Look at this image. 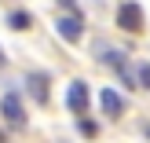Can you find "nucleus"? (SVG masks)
Returning <instances> with one entry per match:
<instances>
[{
  "label": "nucleus",
  "mask_w": 150,
  "mask_h": 143,
  "mask_svg": "<svg viewBox=\"0 0 150 143\" xmlns=\"http://www.w3.org/2000/svg\"><path fill=\"white\" fill-rule=\"evenodd\" d=\"M81 132H84V136H95V132H99V125H95L92 117H81Z\"/></svg>",
  "instance_id": "1a4fd4ad"
},
{
  "label": "nucleus",
  "mask_w": 150,
  "mask_h": 143,
  "mask_svg": "<svg viewBox=\"0 0 150 143\" xmlns=\"http://www.w3.org/2000/svg\"><path fill=\"white\" fill-rule=\"evenodd\" d=\"M0 114H4V121L11 125V129H26V107H22L18 92H4V99H0Z\"/></svg>",
  "instance_id": "f257e3e1"
},
{
  "label": "nucleus",
  "mask_w": 150,
  "mask_h": 143,
  "mask_svg": "<svg viewBox=\"0 0 150 143\" xmlns=\"http://www.w3.org/2000/svg\"><path fill=\"white\" fill-rule=\"evenodd\" d=\"M139 85H143V88H150V63H139Z\"/></svg>",
  "instance_id": "6e6552de"
},
{
  "label": "nucleus",
  "mask_w": 150,
  "mask_h": 143,
  "mask_svg": "<svg viewBox=\"0 0 150 143\" xmlns=\"http://www.w3.org/2000/svg\"><path fill=\"white\" fill-rule=\"evenodd\" d=\"M7 22H11L15 29H26V26H29V15H26V11H15V15H11Z\"/></svg>",
  "instance_id": "0eeeda50"
},
{
  "label": "nucleus",
  "mask_w": 150,
  "mask_h": 143,
  "mask_svg": "<svg viewBox=\"0 0 150 143\" xmlns=\"http://www.w3.org/2000/svg\"><path fill=\"white\" fill-rule=\"evenodd\" d=\"M99 107H103L106 117H121L125 114V99H121L117 88H103V92H99Z\"/></svg>",
  "instance_id": "20e7f679"
},
{
  "label": "nucleus",
  "mask_w": 150,
  "mask_h": 143,
  "mask_svg": "<svg viewBox=\"0 0 150 143\" xmlns=\"http://www.w3.org/2000/svg\"><path fill=\"white\" fill-rule=\"evenodd\" d=\"M88 99H92V95H88V85H84V81H73V85L66 88V107H70L73 114H84V110H88Z\"/></svg>",
  "instance_id": "7ed1b4c3"
},
{
  "label": "nucleus",
  "mask_w": 150,
  "mask_h": 143,
  "mask_svg": "<svg viewBox=\"0 0 150 143\" xmlns=\"http://www.w3.org/2000/svg\"><path fill=\"white\" fill-rule=\"evenodd\" d=\"M26 88L33 92L37 103H48V77L44 73H26Z\"/></svg>",
  "instance_id": "423d86ee"
},
{
  "label": "nucleus",
  "mask_w": 150,
  "mask_h": 143,
  "mask_svg": "<svg viewBox=\"0 0 150 143\" xmlns=\"http://www.w3.org/2000/svg\"><path fill=\"white\" fill-rule=\"evenodd\" d=\"M59 4H62L66 11H77V0H59Z\"/></svg>",
  "instance_id": "9d476101"
},
{
  "label": "nucleus",
  "mask_w": 150,
  "mask_h": 143,
  "mask_svg": "<svg viewBox=\"0 0 150 143\" xmlns=\"http://www.w3.org/2000/svg\"><path fill=\"white\" fill-rule=\"evenodd\" d=\"M0 63H4V51H0Z\"/></svg>",
  "instance_id": "9b49d317"
},
{
  "label": "nucleus",
  "mask_w": 150,
  "mask_h": 143,
  "mask_svg": "<svg viewBox=\"0 0 150 143\" xmlns=\"http://www.w3.org/2000/svg\"><path fill=\"white\" fill-rule=\"evenodd\" d=\"M146 132H150V129H146Z\"/></svg>",
  "instance_id": "f8f14e48"
},
{
  "label": "nucleus",
  "mask_w": 150,
  "mask_h": 143,
  "mask_svg": "<svg viewBox=\"0 0 150 143\" xmlns=\"http://www.w3.org/2000/svg\"><path fill=\"white\" fill-rule=\"evenodd\" d=\"M117 26H121L125 33H139V29H143V11H139V4L125 0V4L117 7Z\"/></svg>",
  "instance_id": "f03ea898"
},
{
  "label": "nucleus",
  "mask_w": 150,
  "mask_h": 143,
  "mask_svg": "<svg viewBox=\"0 0 150 143\" xmlns=\"http://www.w3.org/2000/svg\"><path fill=\"white\" fill-rule=\"evenodd\" d=\"M55 29L66 37V41H81V33H84V22L77 18V15H66V18L55 22Z\"/></svg>",
  "instance_id": "39448f33"
}]
</instances>
